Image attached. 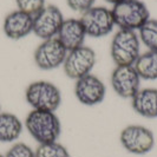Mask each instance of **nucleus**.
I'll list each match as a JSON object with an SVG mask.
<instances>
[{
	"mask_svg": "<svg viewBox=\"0 0 157 157\" xmlns=\"http://www.w3.org/2000/svg\"><path fill=\"white\" fill-rule=\"evenodd\" d=\"M24 126L38 144L57 142L62 135V122L55 111L32 109L25 118Z\"/></svg>",
	"mask_w": 157,
	"mask_h": 157,
	"instance_id": "1",
	"label": "nucleus"
},
{
	"mask_svg": "<svg viewBox=\"0 0 157 157\" xmlns=\"http://www.w3.org/2000/svg\"><path fill=\"white\" fill-rule=\"evenodd\" d=\"M111 12L119 30L137 31L150 19L149 10L141 0H122L113 5Z\"/></svg>",
	"mask_w": 157,
	"mask_h": 157,
	"instance_id": "2",
	"label": "nucleus"
},
{
	"mask_svg": "<svg viewBox=\"0 0 157 157\" xmlns=\"http://www.w3.org/2000/svg\"><path fill=\"white\" fill-rule=\"evenodd\" d=\"M140 52L141 41L136 31L119 30L111 40L110 56L116 66L134 65Z\"/></svg>",
	"mask_w": 157,
	"mask_h": 157,
	"instance_id": "3",
	"label": "nucleus"
},
{
	"mask_svg": "<svg viewBox=\"0 0 157 157\" xmlns=\"http://www.w3.org/2000/svg\"><path fill=\"white\" fill-rule=\"evenodd\" d=\"M25 99L33 110L57 111L62 104V92L51 82L37 80L25 90Z\"/></svg>",
	"mask_w": 157,
	"mask_h": 157,
	"instance_id": "4",
	"label": "nucleus"
},
{
	"mask_svg": "<svg viewBox=\"0 0 157 157\" xmlns=\"http://www.w3.org/2000/svg\"><path fill=\"white\" fill-rule=\"evenodd\" d=\"M119 143L129 154L143 156L154 149L156 140L149 128L140 124H131L121 131Z\"/></svg>",
	"mask_w": 157,
	"mask_h": 157,
	"instance_id": "5",
	"label": "nucleus"
},
{
	"mask_svg": "<svg viewBox=\"0 0 157 157\" xmlns=\"http://www.w3.org/2000/svg\"><path fill=\"white\" fill-rule=\"evenodd\" d=\"M96 60L97 56L94 50L85 45L67 51L63 64L64 73L70 79L78 80L91 73L96 65Z\"/></svg>",
	"mask_w": 157,
	"mask_h": 157,
	"instance_id": "6",
	"label": "nucleus"
},
{
	"mask_svg": "<svg viewBox=\"0 0 157 157\" xmlns=\"http://www.w3.org/2000/svg\"><path fill=\"white\" fill-rule=\"evenodd\" d=\"M80 21L86 36L91 38H102L110 34L115 27L111 10L102 6H94L82 13Z\"/></svg>",
	"mask_w": 157,
	"mask_h": 157,
	"instance_id": "7",
	"label": "nucleus"
},
{
	"mask_svg": "<svg viewBox=\"0 0 157 157\" xmlns=\"http://www.w3.org/2000/svg\"><path fill=\"white\" fill-rule=\"evenodd\" d=\"M66 55L67 50L59 41V39L55 37L43 40L40 43L34 51L33 59L40 70L50 71L62 66L66 58Z\"/></svg>",
	"mask_w": 157,
	"mask_h": 157,
	"instance_id": "8",
	"label": "nucleus"
},
{
	"mask_svg": "<svg viewBox=\"0 0 157 157\" xmlns=\"http://www.w3.org/2000/svg\"><path fill=\"white\" fill-rule=\"evenodd\" d=\"M64 21L60 8L56 5H45L40 12L33 17V33L43 40L57 37Z\"/></svg>",
	"mask_w": 157,
	"mask_h": 157,
	"instance_id": "9",
	"label": "nucleus"
},
{
	"mask_svg": "<svg viewBox=\"0 0 157 157\" xmlns=\"http://www.w3.org/2000/svg\"><path fill=\"white\" fill-rule=\"evenodd\" d=\"M110 84L113 92L121 98L131 99L140 90L141 77L134 65L116 66L111 73Z\"/></svg>",
	"mask_w": 157,
	"mask_h": 157,
	"instance_id": "10",
	"label": "nucleus"
},
{
	"mask_svg": "<svg viewBox=\"0 0 157 157\" xmlns=\"http://www.w3.org/2000/svg\"><path fill=\"white\" fill-rule=\"evenodd\" d=\"M106 86L101 78L92 73L76 80L75 96L80 104L86 106L98 105L104 101Z\"/></svg>",
	"mask_w": 157,
	"mask_h": 157,
	"instance_id": "11",
	"label": "nucleus"
},
{
	"mask_svg": "<svg viewBox=\"0 0 157 157\" xmlns=\"http://www.w3.org/2000/svg\"><path fill=\"white\" fill-rule=\"evenodd\" d=\"M2 31L8 39L20 40L33 33V17L23 11H13L4 19Z\"/></svg>",
	"mask_w": 157,
	"mask_h": 157,
	"instance_id": "12",
	"label": "nucleus"
},
{
	"mask_svg": "<svg viewBox=\"0 0 157 157\" xmlns=\"http://www.w3.org/2000/svg\"><path fill=\"white\" fill-rule=\"evenodd\" d=\"M57 38L67 51L83 46L86 38V33L80 19L76 18L64 19L59 32L57 34Z\"/></svg>",
	"mask_w": 157,
	"mask_h": 157,
	"instance_id": "13",
	"label": "nucleus"
},
{
	"mask_svg": "<svg viewBox=\"0 0 157 157\" xmlns=\"http://www.w3.org/2000/svg\"><path fill=\"white\" fill-rule=\"evenodd\" d=\"M132 110L143 118H157V89H140L131 98Z\"/></svg>",
	"mask_w": 157,
	"mask_h": 157,
	"instance_id": "14",
	"label": "nucleus"
},
{
	"mask_svg": "<svg viewBox=\"0 0 157 157\" xmlns=\"http://www.w3.org/2000/svg\"><path fill=\"white\" fill-rule=\"evenodd\" d=\"M24 123L12 112H0V143H13L21 136Z\"/></svg>",
	"mask_w": 157,
	"mask_h": 157,
	"instance_id": "15",
	"label": "nucleus"
},
{
	"mask_svg": "<svg viewBox=\"0 0 157 157\" xmlns=\"http://www.w3.org/2000/svg\"><path fill=\"white\" fill-rule=\"evenodd\" d=\"M141 79L156 80L157 79V51H147L140 55L134 64Z\"/></svg>",
	"mask_w": 157,
	"mask_h": 157,
	"instance_id": "16",
	"label": "nucleus"
},
{
	"mask_svg": "<svg viewBox=\"0 0 157 157\" xmlns=\"http://www.w3.org/2000/svg\"><path fill=\"white\" fill-rule=\"evenodd\" d=\"M138 38L148 50L157 51V19H149L138 30Z\"/></svg>",
	"mask_w": 157,
	"mask_h": 157,
	"instance_id": "17",
	"label": "nucleus"
},
{
	"mask_svg": "<svg viewBox=\"0 0 157 157\" xmlns=\"http://www.w3.org/2000/svg\"><path fill=\"white\" fill-rule=\"evenodd\" d=\"M34 154L36 157H71L67 148L58 141L38 144Z\"/></svg>",
	"mask_w": 157,
	"mask_h": 157,
	"instance_id": "18",
	"label": "nucleus"
},
{
	"mask_svg": "<svg viewBox=\"0 0 157 157\" xmlns=\"http://www.w3.org/2000/svg\"><path fill=\"white\" fill-rule=\"evenodd\" d=\"M19 11L34 17L45 7V0H16Z\"/></svg>",
	"mask_w": 157,
	"mask_h": 157,
	"instance_id": "19",
	"label": "nucleus"
},
{
	"mask_svg": "<svg viewBox=\"0 0 157 157\" xmlns=\"http://www.w3.org/2000/svg\"><path fill=\"white\" fill-rule=\"evenodd\" d=\"M5 157H36V154L29 144L24 142H16L7 150Z\"/></svg>",
	"mask_w": 157,
	"mask_h": 157,
	"instance_id": "20",
	"label": "nucleus"
},
{
	"mask_svg": "<svg viewBox=\"0 0 157 157\" xmlns=\"http://www.w3.org/2000/svg\"><path fill=\"white\" fill-rule=\"evenodd\" d=\"M66 2L72 11L84 13L89 8L94 7L96 0H66Z\"/></svg>",
	"mask_w": 157,
	"mask_h": 157,
	"instance_id": "21",
	"label": "nucleus"
},
{
	"mask_svg": "<svg viewBox=\"0 0 157 157\" xmlns=\"http://www.w3.org/2000/svg\"><path fill=\"white\" fill-rule=\"evenodd\" d=\"M106 2H109V4H112V5H116V4H118L119 1H122V0H105Z\"/></svg>",
	"mask_w": 157,
	"mask_h": 157,
	"instance_id": "22",
	"label": "nucleus"
},
{
	"mask_svg": "<svg viewBox=\"0 0 157 157\" xmlns=\"http://www.w3.org/2000/svg\"><path fill=\"white\" fill-rule=\"evenodd\" d=\"M0 157H5V155H2V154L0 152Z\"/></svg>",
	"mask_w": 157,
	"mask_h": 157,
	"instance_id": "23",
	"label": "nucleus"
},
{
	"mask_svg": "<svg viewBox=\"0 0 157 157\" xmlns=\"http://www.w3.org/2000/svg\"><path fill=\"white\" fill-rule=\"evenodd\" d=\"M0 112H1V104H0Z\"/></svg>",
	"mask_w": 157,
	"mask_h": 157,
	"instance_id": "24",
	"label": "nucleus"
}]
</instances>
